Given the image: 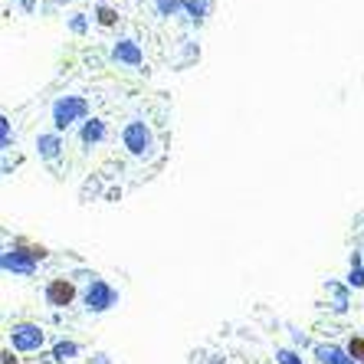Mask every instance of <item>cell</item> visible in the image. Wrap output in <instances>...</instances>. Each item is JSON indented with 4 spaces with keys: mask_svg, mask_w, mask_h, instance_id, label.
I'll list each match as a JSON object with an SVG mask.
<instances>
[{
    "mask_svg": "<svg viewBox=\"0 0 364 364\" xmlns=\"http://www.w3.org/2000/svg\"><path fill=\"white\" fill-rule=\"evenodd\" d=\"M315 355H318V361H322V364H358L355 358L348 355V351H341V348H325L322 345Z\"/></svg>",
    "mask_w": 364,
    "mask_h": 364,
    "instance_id": "obj_3",
    "label": "cell"
},
{
    "mask_svg": "<svg viewBox=\"0 0 364 364\" xmlns=\"http://www.w3.org/2000/svg\"><path fill=\"white\" fill-rule=\"evenodd\" d=\"M46 299H50V305H56V309H66V305H73V299H76V286L69 279H53L50 286H46Z\"/></svg>",
    "mask_w": 364,
    "mask_h": 364,
    "instance_id": "obj_1",
    "label": "cell"
},
{
    "mask_svg": "<svg viewBox=\"0 0 364 364\" xmlns=\"http://www.w3.org/2000/svg\"><path fill=\"white\" fill-rule=\"evenodd\" d=\"M73 355H76V345H60L56 348V361H69Z\"/></svg>",
    "mask_w": 364,
    "mask_h": 364,
    "instance_id": "obj_5",
    "label": "cell"
},
{
    "mask_svg": "<svg viewBox=\"0 0 364 364\" xmlns=\"http://www.w3.org/2000/svg\"><path fill=\"white\" fill-rule=\"evenodd\" d=\"M279 361H282V364H302L296 355H292V351H279Z\"/></svg>",
    "mask_w": 364,
    "mask_h": 364,
    "instance_id": "obj_6",
    "label": "cell"
},
{
    "mask_svg": "<svg viewBox=\"0 0 364 364\" xmlns=\"http://www.w3.org/2000/svg\"><path fill=\"white\" fill-rule=\"evenodd\" d=\"M345 351H348V355H351V358H355L358 364H361V361H364V338H361V335H355V338L348 341V348H345Z\"/></svg>",
    "mask_w": 364,
    "mask_h": 364,
    "instance_id": "obj_4",
    "label": "cell"
},
{
    "mask_svg": "<svg viewBox=\"0 0 364 364\" xmlns=\"http://www.w3.org/2000/svg\"><path fill=\"white\" fill-rule=\"evenodd\" d=\"M4 364H20V361H17L14 355H4Z\"/></svg>",
    "mask_w": 364,
    "mask_h": 364,
    "instance_id": "obj_7",
    "label": "cell"
},
{
    "mask_svg": "<svg viewBox=\"0 0 364 364\" xmlns=\"http://www.w3.org/2000/svg\"><path fill=\"white\" fill-rule=\"evenodd\" d=\"M14 345L20 351H33V348L43 345V331L33 328V325H20V328H14Z\"/></svg>",
    "mask_w": 364,
    "mask_h": 364,
    "instance_id": "obj_2",
    "label": "cell"
}]
</instances>
